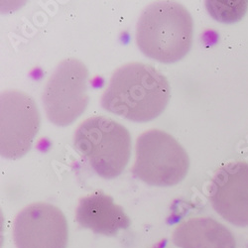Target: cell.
Wrapping results in <instances>:
<instances>
[{"mask_svg":"<svg viewBox=\"0 0 248 248\" xmlns=\"http://www.w3.org/2000/svg\"><path fill=\"white\" fill-rule=\"evenodd\" d=\"M170 98L166 77L151 65L132 62L113 72L100 102L110 113L135 122H148L163 113Z\"/></svg>","mask_w":248,"mask_h":248,"instance_id":"1","label":"cell"},{"mask_svg":"<svg viewBox=\"0 0 248 248\" xmlns=\"http://www.w3.org/2000/svg\"><path fill=\"white\" fill-rule=\"evenodd\" d=\"M194 22L188 9L177 1H157L141 13L136 44L146 57L163 64L183 59L193 44Z\"/></svg>","mask_w":248,"mask_h":248,"instance_id":"2","label":"cell"},{"mask_svg":"<svg viewBox=\"0 0 248 248\" xmlns=\"http://www.w3.org/2000/svg\"><path fill=\"white\" fill-rule=\"evenodd\" d=\"M74 143L76 149L101 178L118 177L130 160L129 131L107 116H92L82 121L75 132Z\"/></svg>","mask_w":248,"mask_h":248,"instance_id":"3","label":"cell"},{"mask_svg":"<svg viewBox=\"0 0 248 248\" xmlns=\"http://www.w3.org/2000/svg\"><path fill=\"white\" fill-rule=\"evenodd\" d=\"M189 168L188 153L171 134L149 129L137 138L132 173L142 182L171 187L186 178Z\"/></svg>","mask_w":248,"mask_h":248,"instance_id":"4","label":"cell"},{"mask_svg":"<svg viewBox=\"0 0 248 248\" xmlns=\"http://www.w3.org/2000/svg\"><path fill=\"white\" fill-rule=\"evenodd\" d=\"M89 71L81 61L61 62L47 80L42 102L46 116L57 126H68L85 112L89 105Z\"/></svg>","mask_w":248,"mask_h":248,"instance_id":"5","label":"cell"},{"mask_svg":"<svg viewBox=\"0 0 248 248\" xmlns=\"http://www.w3.org/2000/svg\"><path fill=\"white\" fill-rule=\"evenodd\" d=\"M41 116L35 100L26 93L6 90L0 95V154L16 160L26 155L38 134Z\"/></svg>","mask_w":248,"mask_h":248,"instance_id":"6","label":"cell"},{"mask_svg":"<svg viewBox=\"0 0 248 248\" xmlns=\"http://www.w3.org/2000/svg\"><path fill=\"white\" fill-rule=\"evenodd\" d=\"M68 238L66 217L51 203L29 204L15 217L13 239L17 248H66Z\"/></svg>","mask_w":248,"mask_h":248,"instance_id":"7","label":"cell"},{"mask_svg":"<svg viewBox=\"0 0 248 248\" xmlns=\"http://www.w3.org/2000/svg\"><path fill=\"white\" fill-rule=\"evenodd\" d=\"M209 198L223 219L248 226V163L231 162L220 167L212 179Z\"/></svg>","mask_w":248,"mask_h":248,"instance_id":"8","label":"cell"},{"mask_svg":"<svg viewBox=\"0 0 248 248\" xmlns=\"http://www.w3.org/2000/svg\"><path fill=\"white\" fill-rule=\"evenodd\" d=\"M76 219L85 229L108 236L115 235L118 231L127 229L131 223L121 206L111 197L100 192L79 200Z\"/></svg>","mask_w":248,"mask_h":248,"instance_id":"9","label":"cell"},{"mask_svg":"<svg viewBox=\"0 0 248 248\" xmlns=\"http://www.w3.org/2000/svg\"><path fill=\"white\" fill-rule=\"evenodd\" d=\"M172 239L180 248H236L233 234L217 220L198 217L180 222Z\"/></svg>","mask_w":248,"mask_h":248,"instance_id":"10","label":"cell"}]
</instances>
